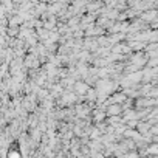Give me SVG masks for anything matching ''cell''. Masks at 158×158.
<instances>
[{
	"label": "cell",
	"instance_id": "6da1fadb",
	"mask_svg": "<svg viewBox=\"0 0 158 158\" xmlns=\"http://www.w3.org/2000/svg\"><path fill=\"white\" fill-rule=\"evenodd\" d=\"M138 130H140L141 133H146L147 130H150V126L147 122H140V126H138Z\"/></svg>",
	"mask_w": 158,
	"mask_h": 158
},
{
	"label": "cell",
	"instance_id": "7a4b0ae2",
	"mask_svg": "<svg viewBox=\"0 0 158 158\" xmlns=\"http://www.w3.org/2000/svg\"><path fill=\"white\" fill-rule=\"evenodd\" d=\"M110 113L112 115H119V113H121V107H119V106H113V107H110Z\"/></svg>",
	"mask_w": 158,
	"mask_h": 158
}]
</instances>
